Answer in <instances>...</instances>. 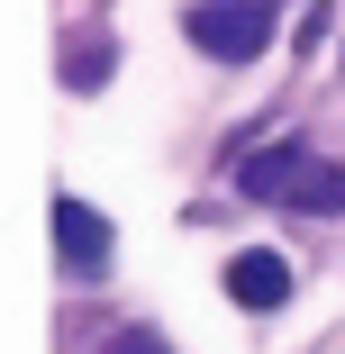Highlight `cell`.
Instances as JSON below:
<instances>
[{"instance_id": "cell-4", "label": "cell", "mask_w": 345, "mask_h": 354, "mask_svg": "<svg viewBox=\"0 0 345 354\" xmlns=\"http://www.w3.org/2000/svg\"><path fill=\"white\" fill-rule=\"evenodd\" d=\"M55 254H64V272H100L109 263V218L91 200H55Z\"/></svg>"}, {"instance_id": "cell-5", "label": "cell", "mask_w": 345, "mask_h": 354, "mask_svg": "<svg viewBox=\"0 0 345 354\" xmlns=\"http://www.w3.org/2000/svg\"><path fill=\"white\" fill-rule=\"evenodd\" d=\"M100 354H173V345H164V336H155V327H118V336H109V345H100Z\"/></svg>"}, {"instance_id": "cell-1", "label": "cell", "mask_w": 345, "mask_h": 354, "mask_svg": "<svg viewBox=\"0 0 345 354\" xmlns=\"http://www.w3.org/2000/svg\"><path fill=\"white\" fill-rule=\"evenodd\" d=\"M236 191L245 200H291V209H345V173L318 164L309 146H263L236 164Z\"/></svg>"}, {"instance_id": "cell-2", "label": "cell", "mask_w": 345, "mask_h": 354, "mask_svg": "<svg viewBox=\"0 0 345 354\" xmlns=\"http://www.w3.org/2000/svg\"><path fill=\"white\" fill-rule=\"evenodd\" d=\"M182 28H191L200 55H218V64H254L272 46V10H263V0H191Z\"/></svg>"}, {"instance_id": "cell-3", "label": "cell", "mask_w": 345, "mask_h": 354, "mask_svg": "<svg viewBox=\"0 0 345 354\" xmlns=\"http://www.w3.org/2000/svg\"><path fill=\"white\" fill-rule=\"evenodd\" d=\"M227 300H236V309H254V318H272V309L291 300V263L272 254V245H245V254L227 263Z\"/></svg>"}]
</instances>
